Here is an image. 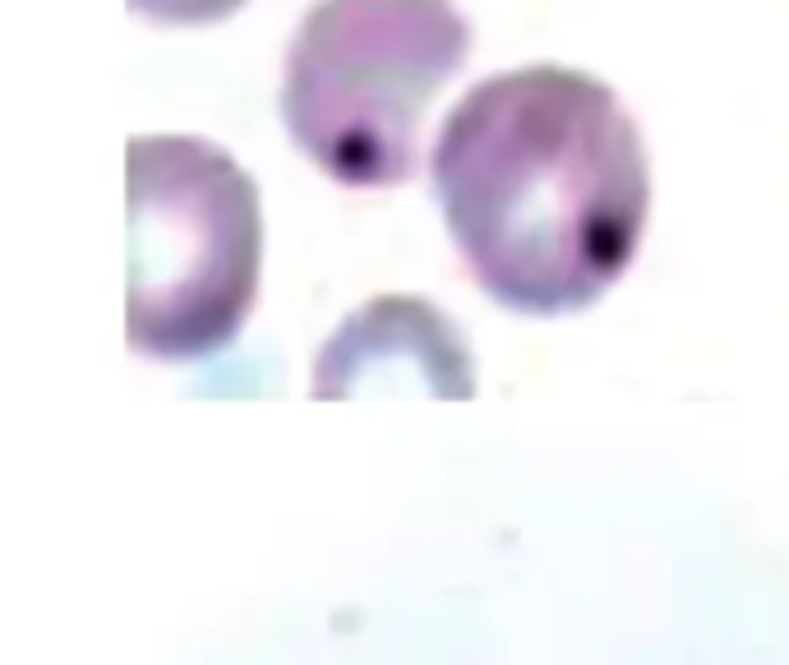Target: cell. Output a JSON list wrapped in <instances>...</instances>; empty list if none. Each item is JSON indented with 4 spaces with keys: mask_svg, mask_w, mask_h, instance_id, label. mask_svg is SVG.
<instances>
[{
    "mask_svg": "<svg viewBox=\"0 0 789 665\" xmlns=\"http://www.w3.org/2000/svg\"><path fill=\"white\" fill-rule=\"evenodd\" d=\"M430 181L476 287L517 315L600 301L651 208L646 148L619 93L563 65L471 88L434 139Z\"/></svg>",
    "mask_w": 789,
    "mask_h": 665,
    "instance_id": "obj_1",
    "label": "cell"
},
{
    "mask_svg": "<svg viewBox=\"0 0 789 665\" xmlns=\"http://www.w3.org/2000/svg\"><path fill=\"white\" fill-rule=\"evenodd\" d=\"M245 0H130L134 14H144L153 24H217V19H227L236 14Z\"/></svg>",
    "mask_w": 789,
    "mask_h": 665,
    "instance_id": "obj_4",
    "label": "cell"
},
{
    "mask_svg": "<svg viewBox=\"0 0 789 665\" xmlns=\"http://www.w3.org/2000/svg\"><path fill=\"white\" fill-rule=\"evenodd\" d=\"M125 333L153 361L231 347L259 296V185L199 134H134L125 148Z\"/></svg>",
    "mask_w": 789,
    "mask_h": 665,
    "instance_id": "obj_3",
    "label": "cell"
},
{
    "mask_svg": "<svg viewBox=\"0 0 789 665\" xmlns=\"http://www.w3.org/2000/svg\"><path fill=\"white\" fill-rule=\"evenodd\" d=\"M467 56L471 24L453 0H314L282 61V125L328 181L402 185L425 107Z\"/></svg>",
    "mask_w": 789,
    "mask_h": 665,
    "instance_id": "obj_2",
    "label": "cell"
}]
</instances>
